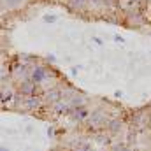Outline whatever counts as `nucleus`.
<instances>
[{"label": "nucleus", "mask_w": 151, "mask_h": 151, "mask_svg": "<svg viewBox=\"0 0 151 151\" xmlns=\"http://www.w3.org/2000/svg\"><path fill=\"white\" fill-rule=\"evenodd\" d=\"M46 77H47V72H46L44 67H35L34 69V72H32V81L34 83H42Z\"/></svg>", "instance_id": "1"}, {"label": "nucleus", "mask_w": 151, "mask_h": 151, "mask_svg": "<svg viewBox=\"0 0 151 151\" xmlns=\"http://www.w3.org/2000/svg\"><path fill=\"white\" fill-rule=\"evenodd\" d=\"M21 86H23V88H21V91H23L25 95H32V93H34V90H35V86H34L32 83H23Z\"/></svg>", "instance_id": "2"}, {"label": "nucleus", "mask_w": 151, "mask_h": 151, "mask_svg": "<svg viewBox=\"0 0 151 151\" xmlns=\"http://www.w3.org/2000/svg\"><path fill=\"white\" fill-rule=\"evenodd\" d=\"M69 4H70L72 9H83L84 4H86V0H69Z\"/></svg>", "instance_id": "3"}, {"label": "nucleus", "mask_w": 151, "mask_h": 151, "mask_svg": "<svg viewBox=\"0 0 151 151\" xmlns=\"http://www.w3.org/2000/svg\"><path fill=\"white\" fill-rule=\"evenodd\" d=\"M25 106H27L28 109H35V107L39 106V100H37V99H34V97H30V99L25 102Z\"/></svg>", "instance_id": "4"}, {"label": "nucleus", "mask_w": 151, "mask_h": 151, "mask_svg": "<svg viewBox=\"0 0 151 151\" xmlns=\"http://www.w3.org/2000/svg\"><path fill=\"white\" fill-rule=\"evenodd\" d=\"M58 97H60V93H58V91H51V93H47V100H51V102H56V100H58Z\"/></svg>", "instance_id": "5"}, {"label": "nucleus", "mask_w": 151, "mask_h": 151, "mask_svg": "<svg viewBox=\"0 0 151 151\" xmlns=\"http://www.w3.org/2000/svg\"><path fill=\"white\" fill-rule=\"evenodd\" d=\"M76 118H77V119H83V118H86V111H84V109H79V111H76Z\"/></svg>", "instance_id": "6"}, {"label": "nucleus", "mask_w": 151, "mask_h": 151, "mask_svg": "<svg viewBox=\"0 0 151 151\" xmlns=\"http://www.w3.org/2000/svg\"><path fill=\"white\" fill-rule=\"evenodd\" d=\"M56 111H58V113H63V111H67V106H65L63 102H60V104L56 106Z\"/></svg>", "instance_id": "7"}, {"label": "nucleus", "mask_w": 151, "mask_h": 151, "mask_svg": "<svg viewBox=\"0 0 151 151\" xmlns=\"http://www.w3.org/2000/svg\"><path fill=\"white\" fill-rule=\"evenodd\" d=\"M7 2H9V5H16V4L21 2V0H7Z\"/></svg>", "instance_id": "8"}]
</instances>
